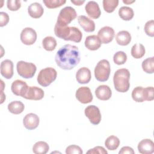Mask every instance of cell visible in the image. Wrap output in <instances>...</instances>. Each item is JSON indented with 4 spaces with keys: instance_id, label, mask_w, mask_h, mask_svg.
Masks as SVG:
<instances>
[{
    "instance_id": "cell-39",
    "label": "cell",
    "mask_w": 154,
    "mask_h": 154,
    "mask_svg": "<svg viewBox=\"0 0 154 154\" xmlns=\"http://www.w3.org/2000/svg\"><path fill=\"white\" fill-rule=\"evenodd\" d=\"M87 153H91V154H107L108 152L102 147V146H96L94 148L90 149L87 152Z\"/></svg>"
},
{
    "instance_id": "cell-42",
    "label": "cell",
    "mask_w": 154,
    "mask_h": 154,
    "mask_svg": "<svg viewBox=\"0 0 154 154\" xmlns=\"http://www.w3.org/2000/svg\"><path fill=\"white\" fill-rule=\"evenodd\" d=\"M72 3L76 5H81L82 4L85 2V1H70Z\"/></svg>"
},
{
    "instance_id": "cell-24",
    "label": "cell",
    "mask_w": 154,
    "mask_h": 154,
    "mask_svg": "<svg viewBox=\"0 0 154 154\" xmlns=\"http://www.w3.org/2000/svg\"><path fill=\"white\" fill-rule=\"evenodd\" d=\"M24 108V104L19 100L13 101L8 105V111L14 114H19L22 113L23 111Z\"/></svg>"
},
{
    "instance_id": "cell-16",
    "label": "cell",
    "mask_w": 154,
    "mask_h": 154,
    "mask_svg": "<svg viewBox=\"0 0 154 154\" xmlns=\"http://www.w3.org/2000/svg\"><path fill=\"white\" fill-rule=\"evenodd\" d=\"M91 78V72L89 69L85 67L80 68L76 73V79L78 83L81 84L88 83Z\"/></svg>"
},
{
    "instance_id": "cell-22",
    "label": "cell",
    "mask_w": 154,
    "mask_h": 154,
    "mask_svg": "<svg viewBox=\"0 0 154 154\" xmlns=\"http://www.w3.org/2000/svg\"><path fill=\"white\" fill-rule=\"evenodd\" d=\"M84 44L85 46L90 51H96L101 46V42L99 38L95 35L87 36L85 38Z\"/></svg>"
},
{
    "instance_id": "cell-36",
    "label": "cell",
    "mask_w": 154,
    "mask_h": 154,
    "mask_svg": "<svg viewBox=\"0 0 154 154\" xmlns=\"http://www.w3.org/2000/svg\"><path fill=\"white\" fill-rule=\"evenodd\" d=\"M7 8L11 11H17L21 7V2L17 0H8L7 2Z\"/></svg>"
},
{
    "instance_id": "cell-41",
    "label": "cell",
    "mask_w": 154,
    "mask_h": 154,
    "mask_svg": "<svg viewBox=\"0 0 154 154\" xmlns=\"http://www.w3.org/2000/svg\"><path fill=\"white\" fill-rule=\"evenodd\" d=\"M134 149L129 146H124L119 151V154H126V153H128V154H134Z\"/></svg>"
},
{
    "instance_id": "cell-6",
    "label": "cell",
    "mask_w": 154,
    "mask_h": 154,
    "mask_svg": "<svg viewBox=\"0 0 154 154\" xmlns=\"http://www.w3.org/2000/svg\"><path fill=\"white\" fill-rule=\"evenodd\" d=\"M76 16L77 13L73 7H65L60 11L56 23L61 26H67Z\"/></svg>"
},
{
    "instance_id": "cell-4",
    "label": "cell",
    "mask_w": 154,
    "mask_h": 154,
    "mask_svg": "<svg viewBox=\"0 0 154 154\" xmlns=\"http://www.w3.org/2000/svg\"><path fill=\"white\" fill-rule=\"evenodd\" d=\"M111 72L109 63L105 59L101 60L96 64L94 69L96 79L100 82H105L108 78Z\"/></svg>"
},
{
    "instance_id": "cell-38",
    "label": "cell",
    "mask_w": 154,
    "mask_h": 154,
    "mask_svg": "<svg viewBox=\"0 0 154 154\" xmlns=\"http://www.w3.org/2000/svg\"><path fill=\"white\" fill-rule=\"evenodd\" d=\"M82 153L81 148L77 145L69 146L66 149V154H82Z\"/></svg>"
},
{
    "instance_id": "cell-25",
    "label": "cell",
    "mask_w": 154,
    "mask_h": 154,
    "mask_svg": "<svg viewBox=\"0 0 154 154\" xmlns=\"http://www.w3.org/2000/svg\"><path fill=\"white\" fill-rule=\"evenodd\" d=\"M119 15L122 19L128 21L131 20L133 18L134 13L132 8L123 6L120 8L119 10Z\"/></svg>"
},
{
    "instance_id": "cell-18",
    "label": "cell",
    "mask_w": 154,
    "mask_h": 154,
    "mask_svg": "<svg viewBox=\"0 0 154 154\" xmlns=\"http://www.w3.org/2000/svg\"><path fill=\"white\" fill-rule=\"evenodd\" d=\"M1 73L6 79H10L13 75V63L10 60H5L1 63Z\"/></svg>"
},
{
    "instance_id": "cell-9",
    "label": "cell",
    "mask_w": 154,
    "mask_h": 154,
    "mask_svg": "<svg viewBox=\"0 0 154 154\" xmlns=\"http://www.w3.org/2000/svg\"><path fill=\"white\" fill-rule=\"evenodd\" d=\"M37 40V33L32 28L26 27L20 33V40L26 45H33Z\"/></svg>"
},
{
    "instance_id": "cell-32",
    "label": "cell",
    "mask_w": 154,
    "mask_h": 154,
    "mask_svg": "<svg viewBox=\"0 0 154 154\" xmlns=\"http://www.w3.org/2000/svg\"><path fill=\"white\" fill-rule=\"evenodd\" d=\"M103 7L105 11L107 13H112L115 8L118 6V0H103L102 2Z\"/></svg>"
},
{
    "instance_id": "cell-7",
    "label": "cell",
    "mask_w": 154,
    "mask_h": 154,
    "mask_svg": "<svg viewBox=\"0 0 154 154\" xmlns=\"http://www.w3.org/2000/svg\"><path fill=\"white\" fill-rule=\"evenodd\" d=\"M16 69L17 73L22 78L28 79L34 76L37 67L32 63H28L24 61H19L17 63Z\"/></svg>"
},
{
    "instance_id": "cell-10",
    "label": "cell",
    "mask_w": 154,
    "mask_h": 154,
    "mask_svg": "<svg viewBox=\"0 0 154 154\" xmlns=\"http://www.w3.org/2000/svg\"><path fill=\"white\" fill-rule=\"evenodd\" d=\"M76 98L82 103H90L93 100V94L90 88L87 87H79L76 91Z\"/></svg>"
},
{
    "instance_id": "cell-35",
    "label": "cell",
    "mask_w": 154,
    "mask_h": 154,
    "mask_svg": "<svg viewBox=\"0 0 154 154\" xmlns=\"http://www.w3.org/2000/svg\"><path fill=\"white\" fill-rule=\"evenodd\" d=\"M144 31L146 34L150 36H154V21L153 20H150L147 21L144 25Z\"/></svg>"
},
{
    "instance_id": "cell-27",
    "label": "cell",
    "mask_w": 154,
    "mask_h": 154,
    "mask_svg": "<svg viewBox=\"0 0 154 154\" xmlns=\"http://www.w3.org/2000/svg\"><path fill=\"white\" fill-rule=\"evenodd\" d=\"M49 149V145L45 141H38L32 147V151L35 154H45Z\"/></svg>"
},
{
    "instance_id": "cell-37",
    "label": "cell",
    "mask_w": 154,
    "mask_h": 154,
    "mask_svg": "<svg viewBox=\"0 0 154 154\" xmlns=\"http://www.w3.org/2000/svg\"><path fill=\"white\" fill-rule=\"evenodd\" d=\"M144 97L145 100L151 101L154 99V89L153 87H148L144 88Z\"/></svg>"
},
{
    "instance_id": "cell-15",
    "label": "cell",
    "mask_w": 154,
    "mask_h": 154,
    "mask_svg": "<svg viewBox=\"0 0 154 154\" xmlns=\"http://www.w3.org/2000/svg\"><path fill=\"white\" fill-rule=\"evenodd\" d=\"M85 10L88 16L92 19H97L101 14L98 4L94 1H88L85 5Z\"/></svg>"
},
{
    "instance_id": "cell-23",
    "label": "cell",
    "mask_w": 154,
    "mask_h": 154,
    "mask_svg": "<svg viewBox=\"0 0 154 154\" xmlns=\"http://www.w3.org/2000/svg\"><path fill=\"white\" fill-rule=\"evenodd\" d=\"M117 43L121 46H126L131 41V35L127 31H120L116 35Z\"/></svg>"
},
{
    "instance_id": "cell-13",
    "label": "cell",
    "mask_w": 154,
    "mask_h": 154,
    "mask_svg": "<svg viewBox=\"0 0 154 154\" xmlns=\"http://www.w3.org/2000/svg\"><path fill=\"white\" fill-rule=\"evenodd\" d=\"M39 117L34 113L27 114L23 118V123L26 129L33 130L37 128L39 125Z\"/></svg>"
},
{
    "instance_id": "cell-33",
    "label": "cell",
    "mask_w": 154,
    "mask_h": 154,
    "mask_svg": "<svg viewBox=\"0 0 154 154\" xmlns=\"http://www.w3.org/2000/svg\"><path fill=\"white\" fill-rule=\"evenodd\" d=\"M127 60V55L123 51H118L113 56V61L117 65L123 64Z\"/></svg>"
},
{
    "instance_id": "cell-34",
    "label": "cell",
    "mask_w": 154,
    "mask_h": 154,
    "mask_svg": "<svg viewBox=\"0 0 154 154\" xmlns=\"http://www.w3.org/2000/svg\"><path fill=\"white\" fill-rule=\"evenodd\" d=\"M43 2L48 8H57L66 2L65 0H43Z\"/></svg>"
},
{
    "instance_id": "cell-3",
    "label": "cell",
    "mask_w": 154,
    "mask_h": 154,
    "mask_svg": "<svg viewBox=\"0 0 154 154\" xmlns=\"http://www.w3.org/2000/svg\"><path fill=\"white\" fill-rule=\"evenodd\" d=\"M130 72L125 68L118 69L113 76L115 89L121 93L126 92L130 87Z\"/></svg>"
},
{
    "instance_id": "cell-11",
    "label": "cell",
    "mask_w": 154,
    "mask_h": 154,
    "mask_svg": "<svg viewBox=\"0 0 154 154\" xmlns=\"http://www.w3.org/2000/svg\"><path fill=\"white\" fill-rule=\"evenodd\" d=\"M97 37L101 43L108 44L110 43L114 37V30L110 26H104L99 29Z\"/></svg>"
},
{
    "instance_id": "cell-19",
    "label": "cell",
    "mask_w": 154,
    "mask_h": 154,
    "mask_svg": "<svg viewBox=\"0 0 154 154\" xmlns=\"http://www.w3.org/2000/svg\"><path fill=\"white\" fill-rule=\"evenodd\" d=\"M95 94L97 99L101 100H107L111 97L112 91L108 85H101L95 90Z\"/></svg>"
},
{
    "instance_id": "cell-5",
    "label": "cell",
    "mask_w": 154,
    "mask_h": 154,
    "mask_svg": "<svg viewBox=\"0 0 154 154\" xmlns=\"http://www.w3.org/2000/svg\"><path fill=\"white\" fill-rule=\"evenodd\" d=\"M57 76V73L55 69L52 67H46L40 71L37 80L40 85L46 87L56 79Z\"/></svg>"
},
{
    "instance_id": "cell-26",
    "label": "cell",
    "mask_w": 154,
    "mask_h": 154,
    "mask_svg": "<svg viewBox=\"0 0 154 154\" xmlns=\"http://www.w3.org/2000/svg\"><path fill=\"white\" fill-rule=\"evenodd\" d=\"M145 52V48L141 43H135L131 51L132 56L136 59L142 58L144 55Z\"/></svg>"
},
{
    "instance_id": "cell-17",
    "label": "cell",
    "mask_w": 154,
    "mask_h": 154,
    "mask_svg": "<svg viewBox=\"0 0 154 154\" xmlns=\"http://www.w3.org/2000/svg\"><path fill=\"white\" fill-rule=\"evenodd\" d=\"M137 147L138 152L142 154H151L154 152V143L150 139L142 140Z\"/></svg>"
},
{
    "instance_id": "cell-2",
    "label": "cell",
    "mask_w": 154,
    "mask_h": 154,
    "mask_svg": "<svg viewBox=\"0 0 154 154\" xmlns=\"http://www.w3.org/2000/svg\"><path fill=\"white\" fill-rule=\"evenodd\" d=\"M54 32L57 37L64 40H70L76 43L81 41L82 34L76 27L61 26L57 23L54 27Z\"/></svg>"
},
{
    "instance_id": "cell-30",
    "label": "cell",
    "mask_w": 154,
    "mask_h": 154,
    "mask_svg": "<svg viewBox=\"0 0 154 154\" xmlns=\"http://www.w3.org/2000/svg\"><path fill=\"white\" fill-rule=\"evenodd\" d=\"M141 66L144 72L150 74L153 73L154 72V57H152L144 60Z\"/></svg>"
},
{
    "instance_id": "cell-29",
    "label": "cell",
    "mask_w": 154,
    "mask_h": 154,
    "mask_svg": "<svg viewBox=\"0 0 154 154\" xmlns=\"http://www.w3.org/2000/svg\"><path fill=\"white\" fill-rule=\"evenodd\" d=\"M42 45L45 50L48 51H52L57 46V41L54 37L47 36L43 38Z\"/></svg>"
},
{
    "instance_id": "cell-14",
    "label": "cell",
    "mask_w": 154,
    "mask_h": 154,
    "mask_svg": "<svg viewBox=\"0 0 154 154\" xmlns=\"http://www.w3.org/2000/svg\"><path fill=\"white\" fill-rule=\"evenodd\" d=\"M45 93L43 90L37 87H29L23 98L29 100H38L43 98Z\"/></svg>"
},
{
    "instance_id": "cell-31",
    "label": "cell",
    "mask_w": 154,
    "mask_h": 154,
    "mask_svg": "<svg viewBox=\"0 0 154 154\" xmlns=\"http://www.w3.org/2000/svg\"><path fill=\"white\" fill-rule=\"evenodd\" d=\"M144 88L142 87H135L132 92V97L134 100L137 102H144Z\"/></svg>"
},
{
    "instance_id": "cell-20",
    "label": "cell",
    "mask_w": 154,
    "mask_h": 154,
    "mask_svg": "<svg viewBox=\"0 0 154 154\" xmlns=\"http://www.w3.org/2000/svg\"><path fill=\"white\" fill-rule=\"evenodd\" d=\"M78 21L80 26L86 32H93L95 29V23L93 20L84 15H81L78 17Z\"/></svg>"
},
{
    "instance_id": "cell-43",
    "label": "cell",
    "mask_w": 154,
    "mask_h": 154,
    "mask_svg": "<svg viewBox=\"0 0 154 154\" xmlns=\"http://www.w3.org/2000/svg\"><path fill=\"white\" fill-rule=\"evenodd\" d=\"M123 2L126 4H131V3H133L135 2V0H133V1H129V0H123Z\"/></svg>"
},
{
    "instance_id": "cell-8",
    "label": "cell",
    "mask_w": 154,
    "mask_h": 154,
    "mask_svg": "<svg viewBox=\"0 0 154 154\" xmlns=\"http://www.w3.org/2000/svg\"><path fill=\"white\" fill-rule=\"evenodd\" d=\"M85 115L90 122L94 125H98L101 120V114L98 107L95 105H89L84 110Z\"/></svg>"
},
{
    "instance_id": "cell-40",
    "label": "cell",
    "mask_w": 154,
    "mask_h": 154,
    "mask_svg": "<svg viewBox=\"0 0 154 154\" xmlns=\"http://www.w3.org/2000/svg\"><path fill=\"white\" fill-rule=\"evenodd\" d=\"M9 21V16L7 13L1 11L0 12V26H5Z\"/></svg>"
},
{
    "instance_id": "cell-21",
    "label": "cell",
    "mask_w": 154,
    "mask_h": 154,
    "mask_svg": "<svg viewBox=\"0 0 154 154\" xmlns=\"http://www.w3.org/2000/svg\"><path fill=\"white\" fill-rule=\"evenodd\" d=\"M28 12L31 17L38 19L43 15L44 9L40 3L34 2L28 6Z\"/></svg>"
},
{
    "instance_id": "cell-1",
    "label": "cell",
    "mask_w": 154,
    "mask_h": 154,
    "mask_svg": "<svg viewBox=\"0 0 154 154\" xmlns=\"http://www.w3.org/2000/svg\"><path fill=\"white\" fill-rule=\"evenodd\" d=\"M80 60V52L78 47L70 44L61 47L55 57L57 66L64 70L73 69L78 64Z\"/></svg>"
},
{
    "instance_id": "cell-12",
    "label": "cell",
    "mask_w": 154,
    "mask_h": 154,
    "mask_svg": "<svg viewBox=\"0 0 154 154\" xmlns=\"http://www.w3.org/2000/svg\"><path fill=\"white\" fill-rule=\"evenodd\" d=\"M28 87H29L25 81L17 79L13 81L11 84V90L14 94L23 97Z\"/></svg>"
},
{
    "instance_id": "cell-28",
    "label": "cell",
    "mask_w": 154,
    "mask_h": 154,
    "mask_svg": "<svg viewBox=\"0 0 154 154\" xmlns=\"http://www.w3.org/2000/svg\"><path fill=\"white\" fill-rule=\"evenodd\" d=\"M120 144L119 139L114 135L109 136L105 141L106 147L109 150H114L117 149Z\"/></svg>"
}]
</instances>
